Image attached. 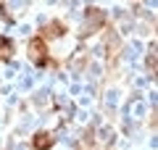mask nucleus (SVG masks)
<instances>
[{
    "label": "nucleus",
    "mask_w": 158,
    "mask_h": 150,
    "mask_svg": "<svg viewBox=\"0 0 158 150\" xmlns=\"http://www.w3.org/2000/svg\"><path fill=\"white\" fill-rule=\"evenodd\" d=\"M27 53H29V61L37 63V66H48V63H50V61H48V45H45V40H42V37L29 40Z\"/></svg>",
    "instance_id": "obj_1"
},
{
    "label": "nucleus",
    "mask_w": 158,
    "mask_h": 150,
    "mask_svg": "<svg viewBox=\"0 0 158 150\" xmlns=\"http://www.w3.org/2000/svg\"><path fill=\"white\" fill-rule=\"evenodd\" d=\"M53 145H56V137H53L50 132H37L32 137V148L34 150H50Z\"/></svg>",
    "instance_id": "obj_2"
},
{
    "label": "nucleus",
    "mask_w": 158,
    "mask_h": 150,
    "mask_svg": "<svg viewBox=\"0 0 158 150\" xmlns=\"http://www.w3.org/2000/svg\"><path fill=\"white\" fill-rule=\"evenodd\" d=\"M87 21H90V27L85 29V34H90V32H95L98 27H103V21H106V13L98 11V8H90V11H87Z\"/></svg>",
    "instance_id": "obj_3"
},
{
    "label": "nucleus",
    "mask_w": 158,
    "mask_h": 150,
    "mask_svg": "<svg viewBox=\"0 0 158 150\" xmlns=\"http://www.w3.org/2000/svg\"><path fill=\"white\" fill-rule=\"evenodd\" d=\"M13 56V42L8 37H0V61H11Z\"/></svg>",
    "instance_id": "obj_4"
},
{
    "label": "nucleus",
    "mask_w": 158,
    "mask_h": 150,
    "mask_svg": "<svg viewBox=\"0 0 158 150\" xmlns=\"http://www.w3.org/2000/svg\"><path fill=\"white\" fill-rule=\"evenodd\" d=\"M63 32H66V27H63L61 21H50V24L45 27V32H42V34H45V37H61ZM45 37H42V40H45Z\"/></svg>",
    "instance_id": "obj_5"
},
{
    "label": "nucleus",
    "mask_w": 158,
    "mask_h": 150,
    "mask_svg": "<svg viewBox=\"0 0 158 150\" xmlns=\"http://www.w3.org/2000/svg\"><path fill=\"white\" fill-rule=\"evenodd\" d=\"M148 69L156 71V53H153V50H150V56H148Z\"/></svg>",
    "instance_id": "obj_6"
}]
</instances>
